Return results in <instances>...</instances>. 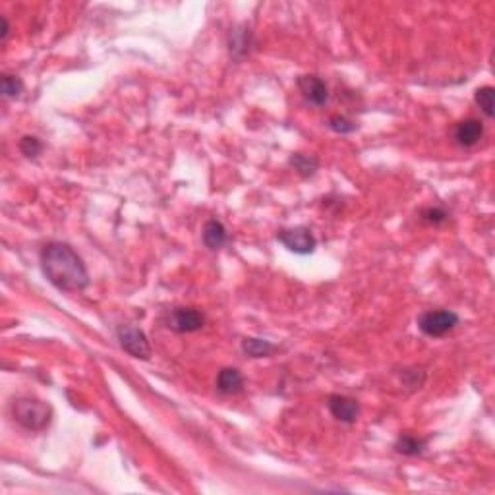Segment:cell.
I'll use <instances>...</instances> for the list:
<instances>
[{
  "instance_id": "obj_8",
  "label": "cell",
  "mask_w": 495,
  "mask_h": 495,
  "mask_svg": "<svg viewBox=\"0 0 495 495\" xmlns=\"http://www.w3.org/2000/svg\"><path fill=\"white\" fill-rule=\"evenodd\" d=\"M329 412L335 420L345 424H354L360 414V404L356 399H350L347 395H331L327 400Z\"/></svg>"
},
{
  "instance_id": "obj_1",
  "label": "cell",
  "mask_w": 495,
  "mask_h": 495,
  "mask_svg": "<svg viewBox=\"0 0 495 495\" xmlns=\"http://www.w3.org/2000/svg\"><path fill=\"white\" fill-rule=\"evenodd\" d=\"M41 269L49 283L64 292H79L89 287L86 263L68 244H47L41 252Z\"/></svg>"
},
{
  "instance_id": "obj_7",
  "label": "cell",
  "mask_w": 495,
  "mask_h": 495,
  "mask_svg": "<svg viewBox=\"0 0 495 495\" xmlns=\"http://www.w3.org/2000/svg\"><path fill=\"white\" fill-rule=\"evenodd\" d=\"M296 86L300 89V93L306 101L313 107H323L329 101V87L325 84V79L313 74H306L296 79Z\"/></svg>"
},
{
  "instance_id": "obj_20",
  "label": "cell",
  "mask_w": 495,
  "mask_h": 495,
  "mask_svg": "<svg viewBox=\"0 0 495 495\" xmlns=\"http://www.w3.org/2000/svg\"><path fill=\"white\" fill-rule=\"evenodd\" d=\"M329 128L337 134H350V132L358 130V126L352 120H348L347 116L340 114H333L329 118Z\"/></svg>"
},
{
  "instance_id": "obj_3",
  "label": "cell",
  "mask_w": 495,
  "mask_h": 495,
  "mask_svg": "<svg viewBox=\"0 0 495 495\" xmlns=\"http://www.w3.org/2000/svg\"><path fill=\"white\" fill-rule=\"evenodd\" d=\"M459 325V315L451 310H427L418 317V329L427 337H443Z\"/></svg>"
},
{
  "instance_id": "obj_13",
  "label": "cell",
  "mask_w": 495,
  "mask_h": 495,
  "mask_svg": "<svg viewBox=\"0 0 495 495\" xmlns=\"http://www.w3.org/2000/svg\"><path fill=\"white\" fill-rule=\"evenodd\" d=\"M288 165L294 168L302 178H310L320 168V159L315 155H304V153H294L288 159Z\"/></svg>"
},
{
  "instance_id": "obj_4",
  "label": "cell",
  "mask_w": 495,
  "mask_h": 495,
  "mask_svg": "<svg viewBox=\"0 0 495 495\" xmlns=\"http://www.w3.org/2000/svg\"><path fill=\"white\" fill-rule=\"evenodd\" d=\"M277 240L288 252L300 253V256H308L315 250L317 240L310 228L306 226H294V228H281L277 233Z\"/></svg>"
},
{
  "instance_id": "obj_21",
  "label": "cell",
  "mask_w": 495,
  "mask_h": 495,
  "mask_svg": "<svg viewBox=\"0 0 495 495\" xmlns=\"http://www.w3.org/2000/svg\"><path fill=\"white\" fill-rule=\"evenodd\" d=\"M0 22H2V33H0V39H2V41H6V39H8V33H10L8 19H6V17H2Z\"/></svg>"
},
{
  "instance_id": "obj_16",
  "label": "cell",
  "mask_w": 495,
  "mask_h": 495,
  "mask_svg": "<svg viewBox=\"0 0 495 495\" xmlns=\"http://www.w3.org/2000/svg\"><path fill=\"white\" fill-rule=\"evenodd\" d=\"M474 101L482 109V113L486 114L487 118H494V104H495V89L492 86H484L476 89L474 93Z\"/></svg>"
},
{
  "instance_id": "obj_14",
  "label": "cell",
  "mask_w": 495,
  "mask_h": 495,
  "mask_svg": "<svg viewBox=\"0 0 495 495\" xmlns=\"http://www.w3.org/2000/svg\"><path fill=\"white\" fill-rule=\"evenodd\" d=\"M426 445H427L426 439H420V437H416V435L402 434L399 439H397L395 449H397L400 455H407V457H416V455H422V453H424Z\"/></svg>"
},
{
  "instance_id": "obj_2",
  "label": "cell",
  "mask_w": 495,
  "mask_h": 495,
  "mask_svg": "<svg viewBox=\"0 0 495 495\" xmlns=\"http://www.w3.org/2000/svg\"><path fill=\"white\" fill-rule=\"evenodd\" d=\"M12 416L29 432H43L52 420V409L43 400L22 397L12 402Z\"/></svg>"
},
{
  "instance_id": "obj_6",
  "label": "cell",
  "mask_w": 495,
  "mask_h": 495,
  "mask_svg": "<svg viewBox=\"0 0 495 495\" xmlns=\"http://www.w3.org/2000/svg\"><path fill=\"white\" fill-rule=\"evenodd\" d=\"M205 325V315L196 308H174L166 317V327L176 333H194Z\"/></svg>"
},
{
  "instance_id": "obj_11",
  "label": "cell",
  "mask_w": 495,
  "mask_h": 495,
  "mask_svg": "<svg viewBox=\"0 0 495 495\" xmlns=\"http://www.w3.org/2000/svg\"><path fill=\"white\" fill-rule=\"evenodd\" d=\"M217 389L225 395H235L244 389V377L236 368H223L217 375Z\"/></svg>"
},
{
  "instance_id": "obj_12",
  "label": "cell",
  "mask_w": 495,
  "mask_h": 495,
  "mask_svg": "<svg viewBox=\"0 0 495 495\" xmlns=\"http://www.w3.org/2000/svg\"><path fill=\"white\" fill-rule=\"evenodd\" d=\"M250 49H252V31L246 26L236 27L230 33V54L240 58V56H246Z\"/></svg>"
},
{
  "instance_id": "obj_17",
  "label": "cell",
  "mask_w": 495,
  "mask_h": 495,
  "mask_svg": "<svg viewBox=\"0 0 495 495\" xmlns=\"http://www.w3.org/2000/svg\"><path fill=\"white\" fill-rule=\"evenodd\" d=\"M22 91H24L22 79L12 76V74H2V93H4V97L14 99V97H19Z\"/></svg>"
},
{
  "instance_id": "obj_5",
  "label": "cell",
  "mask_w": 495,
  "mask_h": 495,
  "mask_svg": "<svg viewBox=\"0 0 495 495\" xmlns=\"http://www.w3.org/2000/svg\"><path fill=\"white\" fill-rule=\"evenodd\" d=\"M118 340H120V347L134 358L139 360H149L151 356V347H149V340L146 337V333L134 325H120L118 331Z\"/></svg>"
},
{
  "instance_id": "obj_19",
  "label": "cell",
  "mask_w": 495,
  "mask_h": 495,
  "mask_svg": "<svg viewBox=\"0 0 495 495\" xmlns=\"http://www.w3.org/2000/svg\"><path fill=\"white\" fill-rule=\"evenodd\" d=\"M19 151L26 157H37L41 155V151H43V143L35 136H24L19 139Z\"/></svg>"
},
{
  "instance_id": "obj_9",
  "label": "cell",
  "mask_w": 495,
  "mask_h": 495,
  "mask_svg": "<svg viewBox=\"0 0 495 495\" xmlns=\"http://www.w3.org/2000/svg\"><path fill=\"white\" fill-rule=\"evenodd\" d=\"M453 136L462 148H474L484 136V124L476 118H466V120L457 122Z\"/></svg>"
},
{
  "instance_id": "obj_15",
  "label": "cell",
  "mask_w": 495,
  "mask_h": 495,
  "mask_svg": "<svg viewBox=\"0 0 495 495\" xmlns=\"http://www.w3.org/2000/svg\"><path fill=\"white\" fill-rule=\"evenodd\" d=\"M242 350H244V354H248V356L265 358V356H269V354H273V352L277 350V347H275V345H271L269 340L256 339V337H248V339L242 340Z\"/></svg>"
},
{
  "instance_id": "obj_10",
  "label": "cell",
  "mask_w": 495,
  "mask_h": 495,
  "mask_svg": "<svg viewBox=\"0 0 495 495\" xmlns=\"http://www.w3.org/2000/svg\"><path fill=\"white\" fill-rule=\"evenodd\" d=\"M201 236H203V244L207 246L209 250H219V248H223L226 240H228L225 225H223L221 221H217V219H211V221H207V223L203 225Z\"/></svg>"
},
{
  "instance_id": "obj_18",
  "label": "cell",
  "mask_w": 495,
  "mask_h": 495,
  "mask_svg": "<svg viewBox=\"0 0 495 495\" xmlns=\"http://www.w3.org/2000/svg\"><path fill=\"white\" fill-rule=\"evenodd\" d=\"M420 219H422L426 225L439 226V225H443L445 221L449 219V215H447V211L441 207H426V209H422Z\"/></svg>"
}]
</instances>
